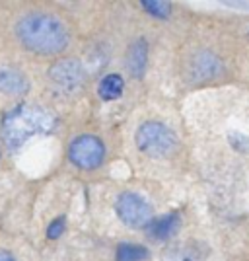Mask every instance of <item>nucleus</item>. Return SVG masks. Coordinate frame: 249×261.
I'll use <instances>...</instances> for the list:
<instances>
[{
	"instance_id": "f257e3e1",
	"label": "nucleus",
	"mask_w": 249,
	"mask_h": 261,
	"mask_svg": "<svg viewBox=\"0 0 249 261\" xmlns=\"http://www.w3.org/2000/svg\"><path fill=\"white\" fill-rule=\"evenodd\" d=\"M16 35L23 47L37 55H59L68 45V30L51 14L32 12L16 25Z\"/></svg>"
},
{
	"instance_id": "f03ea898",
	"label": "nucleus",
	"mask_w": 249,
	"mask_h": 261,
	"mask_svg": "<svg viewBox=\"0 0 249 261\" xmlns=\"http://www.w3.org/2000/svg\"><path fill=\"white\" fill-rule=\"evenodd\" d=\"M54 125L57 119L51 111L39 106H22L4 117L2 137L8 148L16 150L37 135H49L54 129Z\"/></svg>"
},
{
	"instance_id": "7ed1b4c3",
	"label": "nucleus",
	"mask_w": 249,
	"mask_h": 261,
	"mask_svg": "<svg viewBox=\"0 0 249 261\" xmlns=\"http://www.w3.org/2000/svg\"><path fill=\"white\" fill-rule=\"evenodd\" d=\"M175 144H177V139H175L174 130L168 129L163 123H158V121H148L136 130L139 150L154 158L170 156L175 150Z\"/></svg>"
},
{
	"instance_id": "20e7f679",
	"label": "nucleus",
	"mask_w": 249,
	"mask_h": 261,
	"mask_svg": "<svg viewBox=\"0 0 249 261\" xmlns=\"http://www.w3.org/2000/svg\"><path fill=\"white\" fill-rule=\"evenodd\" d=\"M70 162L82 170H94L105 158V146L94 135H80L68 146Z\"/></svg>"
},
{
	"instance_id": "39448f33",
	"label": "nucleus",
	"mask_w": 249,
	"mask_h": 261,
	"mask_svg": "<svg viewBox=\"0 0 249 261\" xmlns=\"http://www.w3.org/2000/svg\"><path fill=\"white\" fill-rule=\"evenodd\" d=\"M117 217L130 228H142L152 222V205L139 193H123L115 203Z\"/></svg>"
},
{
	"instance_id": "423d86ee",
	"label": "nucleus",
	"mask_w": 249,
	"mask_h": 261,
	"mask_svg": "<svg viewBox=\"0 0 249 261\" xmlns=\"http://www.w3.org/2000/svg\"><path fill=\"white\" fill-rule=\"evenodd\" d=\"M49 78H51V82L57 86L59 92H63V94H74L84 84L86 72H84V68L80 65V61L66 59V61H59L51 68Z\"/></svg>"
},
{
	"instance_id": "0eeeda50",
	"label": "nucleus",
	"mask_w": 249,
	"mask_h": 261,
	"mask_svg": "<svg viewBox=\"0 0 249 261\" xmlns=\"http://www.w3.org/2000/svg\"><path fill=\"white\" fill-rule=\"evenodd\" d=\"M222 61L218 59L216 55L203 51V53H197L191 57L189 61V74L193 80H212L222 72Z\"/></svg>"
},
{
	"instance_id": "6e6552de",
	"label": "nucleus",
	"mask_w": 249,
	"mask_h": 261,
	"mask_svg": "<svg viewBox=\"0 0 249 261\" xmlns=\"http://www.w3.org/2000/svg\"><path fill=\"white\" fill-rule=\"evenodd\" d=\"M27 78L20 70L0 66V92L6 96H22L27 92Z\"/></svg>"
},
{
	"instance_id": "1a4fd4ad",
	"label": "nucleus",
	"mask_w": 249,
	"mask_h": 261,
	"mask_svg": "<svg viewBox=\"0 0 249 261\" xmlns=\"http://www.w3.org/2000/svg\"><path fill=\"white\" fill-rule=\"evenodd\" d=\"M179 224H181V217L177 213H170L165 217L152 220L148 224V234L154 240H170L177 232Z\"/></svg>"
},
{
	"instance_id": "9d476101",
	"label": "nucleus",
	"mask_w": 249,
	"mask_h": 261,
	"mask_svg": "<svg viewBox=\"0 0 249 261\" xmlns=\"http://www.w3.org/2000/svg\"><path fill=\"white\" fill-rule=\"evenodd\" d=\"M148 65V45L144 39H136L134 43L129 47V55H127V66H129L130 74L141 78L146 70Z\"/></svg>"
},
{
	"instance_id": "9b49d317",
	"label": "nucleus",
	"mask_w": 249,
	"mask_h": 261,
	"mask_svg": "<svg viewBox=\"0 0 249 261\" xmlns=\"http://www.w3.org/2000/svg\"><path fill=\"white\" fill-rule=\"evenodd\" d=\"M123 88H125V82L119 74H109L105 76L101 82H99L98 94L101 99H117L123 96Z\"/></svg>"
},
{
	"instance_id": "f8f14e48",
	"label": "nucleus",
	"mask_w": 249,
	"mask_h": 261,
	"mask_svg": "<svg viewBox=\"0 0 249 261\" xmlns=\"http://www.w3.org/2000/svg\"><path fill=\"white\" fill-rule=\"evenodd\" d=\"M162 261H203V257L197 251V248L183 244V246H175V248L165 251Z\"/></svg>"
},
{
	"instance_id": "ddd939ff",
	"label": "nucleus",
	"mask_w": 249,
	"mask_h": 261,
	"mask_svg": "<svg viewBox=\"0 0 249 261\" xmlns=\"http://www.w3.org/2000/svg\"><path fill=\"white\" fill-rule=\"evenodd\" d=\"M148 259V250L136 244H121L117 248V261H144Z\"/></svg>"
},
{
	"instance_id": "4468645a",
	"label": "nucleus",
	"mask_w": 249,
	"mask_h": 261,
	"mask_svg": "<svg viewBox=\"0 0 249 261\" xmlns=\"http://www.w3.org/2000/svg\"><path fill=\"white\" fill-rule=\"evenodd\" d=\"M142 8L156 18H168L172 14V4L163 0H142Z\"/></svg>"
},
{
	"instance_id": "2eb2a0df",
	"label": "nucleus",
	"mask_w": 249,
	"mask_h": 261,
	"mask_svg": "<svg viewBox=\"0 0 249 261\" xmlns=\"http://www.w3.org/2000/svg\"><path fill=\"white\" fill-rule=\"evenodd\" d=\"M63 230H65V218H57L51 222V226L47 230V236L53 240V238H59L61 234H63Z\"/></svg>"
},
{
	"instance_id": "dca6fc26",
	"label": "nucleus",
	"mask_w": 249,
	"mask_h": 261,
	"mask_svg": "<svg viewBox=\"0 0 249 261\" xmlns=\"http://www.w3.org/2000/svg\"><path fill=\"white\" fill-rule=\"evenodd\" d=\"M0 261H16V257L8 251H0Z\"/></svg>"
}]
</instances>
